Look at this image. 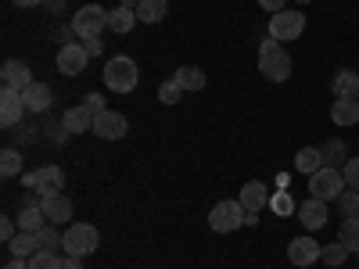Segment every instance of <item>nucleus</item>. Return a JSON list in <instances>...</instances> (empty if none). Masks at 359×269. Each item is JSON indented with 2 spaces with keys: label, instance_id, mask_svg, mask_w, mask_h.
<instances>
[{
  "label": "nucleus",
  "instance_id": "17",
  "mask_svg": "<svg viewBox=\"0 0 359 269\" xmlns=\"http://www.w3.org/2000/svg\"><path fill=\"white\" fill-rule=\"evenodd\" d=\"M62 187H65L62 165H40L36 169V191L40 194H62Z\"/></svg>",
  "mask_w": 359,
  "mask_h": 269
},
{
  "label": "nucleus",
  "instance_id": "24",
  "mask_svg": "<svg viewBox=\"0 0 359 269\" xmlns=\"http://www.w3.org/2000/svg\"><path fill=\"white\" fill-rule=\"evenodd\" d=\"M140 18H137V11H130V8H115V11H108V29L111 33H118V36H126V33H133V25H137Z\"/></svg>",
  "mask_w": 359,
  "mask_h": 269
},
{
  "label": "nucleus",
  "instance_id": "5",
  "mask_svg": "<svg viewBox=\"0 0 359 269\" xmlns=\"http://www.w3.org/2000/svg\"><path fill=\"white\" fill-rule=\"evenodd\" d=\"M208 226H212L216 233H233V230L248 226L245 205H241V201H219L212 212H208Z\"/></svg>",
  "mask_w": 359,
  "mask_h": 269
},
{
  "label": "nucleus",
  "instance_id": "6",
  "mask_svg": "<svg viewBox=\"0 0 359 269\" xmlns=\"http://www.w3.org/2000/svg\"><path fill=\"white\" fill-rule=\"evenodd\" d=\"M306 33V15L302 11H277L273 22H269V36L277 43H291Z\"/></svg>",
  "mask_w": 359,
  "mask_h": 269
},
{
  "label": "nucleus",
  "instance_id": "7",
  "mask_svg": "<svg viewBox=\"0 0 359 269\" xmlns=\"http://www.w3.org/2000/svg\"><path fill=\"white\" fill-rule=\"evenodd\" d=\"M90 65V54H86V43H65L57 50V72L62 76H83Z\"/></svg>",
  "mask_w": 359,
  "mask_h": 269
},
{
  "label": "nucleus",
  "instance_id": "41",
  "mask_svg": "<svg viewBox=\"0 0 359 269\" xmlns=\"http://www.w3.org/2000/svg\"><path fill=\"white\" fill-rule=\"evenodd\" d=\"M101 50H104V47H101V36H97V40H86V54H90V57H97Z\"/></svg>",
  "mask_w": 359,
  "mask_h": 269
},
{
  "label": "nucleus",
  "instance_id": "3",
  "mask_svg": "<svg viewBox=\"0 0 359 269\" xmlns=\"http://www.w3.org/2000/svg\"><path fill=\"white\" fill-rule=\"evenodd\" d=\"M104 29H108V11H104L101 4H86V8H79L76 18H72V33L79 36V43L97 40Z\"/></svg>",
  "mask_w": 359,
  "mask_h": 269
},
{
  "label": "nucleus",
  "instance_id": "14",
  "mask_svg": "<svg viewBox=\"0 0 359 269\" xmlns=\"http://www.w3.org/2000/svg\"><path fill=\"white\" fill-rule=\"evenodd\" d=\"M237 201L245 205L248 216H259V208L269 205V191H266V184H259V179H248V184L241 187V198H237Z\"/></svg>",
  "mask_w": 359,
  "mask_h": 269
},
{
  "label": "nucleus",
  "instance_id": "18",
  "mask_svg": "<svg viewBox=\"0 0 359 269\" xmlns=\"http://www.w3.org/2000/svg\"><path fill=\"white\" fill-rule=\"evenodd\" d=\"M62 126H65V133H86V130H94V111H90L86 104H79V108H69L65 115H62Z\"/></svg>",
  "mask_w": 359,
  "mask_h": 269
},
{
  "label": "nucleus",
  "instance_id": "47",
  "mask_svg": "<svg viewBox=\"0 0 359 269\" xmlns=\"http://www.w3.org/2000/svg\"><path fill=\"white\" fill-rule=\"evenodd\" d=\"M355 255H359V251H355Z\"/></svg>",
  "mask_w": 359,
  "mask_h": 269
},
{
  "label": "nucleus",
  "instance_id": "9",
  "mask_svg": "<svg viewBox=\"0 0 359 269\" xmlns=\"http://www.w3.org/2000/svg\"><path fill=\"white\" fill-rule=\"evenodd\" d=\"M126 130H130V123H126L123 111H108V108H104L101 115H94V133H97L101 140H123Z\"/></svg>",
  "mask_w": 359,
  "mask_h": 269
},
{
  "label": "nucleus",
  "instance_id": "37",
  "mask_svg": "<svg viewBox=\"0 0 359 269\" xmlns=\"http://www.w3.org/2000/svg\"><path fill=\"white\" fill-rule=\"evenodd\" d=\"M15 233H18V223L0 219V237H4V244H11V241H15Z\"/></svg>",
  "mask_w": 359,
  "mask_h": 269
},
{
  "label": "nucleus",
  "instance_id": "34",
  "mask_svg": "<svg viewBox=\"0 0 359 269\" xmlns=\"http://www.w3.org/2000/svg\"><path fill=\"white\" fill-rule=\"evenodd\" d=\"M338 212H341L345 219H359V191H345V194L338 198Z\"/></svg>",
  "mask_w": 359,
  "mask_h": 269
},
{
  "label": "nucleus",
  "instance_id": "19",
  "mask_svg": "<svg viewBox=\"0 0 359 269\" xmlns=\"http://www.w3.org/2000/svg\"><path fill=\"white\" fill-rule=\"evenodd\" d=\"M331 123L334 126H355L359 123V97H338L331 108Z\"/></svg>",
  "mask_w": 359,
  "mask_h": 269
},
{
  "label": "nucleus",
  "instance_id": "16",
  "mask_svg": "<svg viewBox=\"0 0 359 269\" xmlns=\"http://www.w3.org/2000/svg\"><path fill=\"white\" fill-rule=\"evenodd\" d=\"M22 101H25V108L29 111H47L50 108V101H54V94H50V86L47 83H40V79H33L25 90H22Z\"/></svg>",
  "mask_w": 359,
  "mask_h": 269
},
{
  "label": "nucleus",
  "instance_id": "35",
  "mask_svg": "<svg viewBox=\"0 0 359 269\" xmlns=\"http://www.w3.org/2000/svg\"><path fill=\"white\" fill-rule=\"evenodd\" d=\"M180 97H184V86H180L176 79H165V83L158 86V101H162V104H176Z\"/></svg>",
  "mask_w": 359,
  "mask_h": 269
},
{
  "label": "nucleus",
  "instance_id": "31",
  "mask_svg": "<svg viewBox=\"0 0 359 269\" xmlns=\"http://www.w3.org/2000/svg\"><path fill=\"white\" fill-rule=\"evenodd\" d=\"M0 172H4L8 179L22 172V155L15 151V147H4V151H0Z\"/></svg>",
  "mask_w": 359,
  "mask_h": 269
},
{
  "label": "nucleus",
  "instance_id": "28",
  "mask_svg": "<svg viewBox=\"0 0 359 269\" xmlns=\"http://www.w3.org/2000/svg\"><path fill=\"white\" fill-rule=\"evenodd\" d=\"M320 151H323V165H345V162H348L345 140H338V137H334V140H327Z\"/></svg>",
  "mask_w": 359,
  "mask_h": 269
},
{
  "label": "nucleus",
  "instance_id": "26",
  "mask_svg": "<svg viewBox=\"0 0 359 269\" xmlns=\"http://www.w3.org/2000/svg\"><path fill=\"white\" fill-rule=\"evenodd\" d=\"M172 79H176L180 86H184V90H205V83H208V79H205V72H201L198 65H180Z\"/></svg>",
  "mask_w": 359,
  "mask_h": 269
},
{
  "label": "nucleus",
  "instance_id": "30",
  "mask_svg": "<svg viewBox=\"0 0 359 269\" xmlns=\"http://www.w3.org/2000/svg\"><path fill=\"white\" fill-rule=\"evenodd\" d=\"M338 241H341L348 251H359V219H345V223H341Z\"/></svg>",
  "mask_w": 359,
  "mask_h": 269
},
{
  "label": "nucleus",
  "instance_id": "27",
  "mask_svg": "<svg viewBox=\"0 0 359 269\" xmlns=\"http://www.w3.org/2000/svg\"><path fill=\"white\" fill-rule=\"evenodd\" d=\"M36 241H40V251H62V248H65V233H57V226L47 223V226L36 233Z\"/></svg>",
  "mask_w": 359,
  "mask_h": 269
},
{
  "label": "nucleus",
  "instance_id": "36",
  "mask_svg": "<svg viewBox=\"0 0 359 269\" xmlns=\"http://www.w3.org/2000/svg\"><path fill=\"white\" fill-rule=\"evenodd\" d=\"M341 176H345L348 191H359V158H348V162H345V169H341Z\"/></svg>",
  "mask_w": 359,
  "mask_h": 269
},
{
  "label": "nucleus",
  "instance_id": "22",
  "mask_svg": "<svg viewBox=\"0 0 359 269\" xmlns=\"http://www.w3.org/2000/svg\"><path fill=\"white\" fill-rule=\"evenodd\" d=\"M165 15H169V0H140L137 4V18L144 25H158Z\"/></svg>",
  "mask_w": 359,
  "mask_h": 269
},
{
  "label": "nucleus",
  "instance_id": "2",
  "mask_svg": "<svg viewBox=\"0 0 359 269\" xmlns=\"http://www.w3.org/2000/svg\"><path fill=\"white\" fill-rule=\"evenodd\" d=\"M101 244V230L94 223H72L65 230V255H76V258H86V255H94Z\"/></svg>",
  "mask_w": 359,
  "mask_h": 269
},
{
  "label": "nucleus",
  "instance_id": "4",
  "mask_svg": "<svg viewBox=\"0 0 359 269\" xmlns=\"http://www.w3.org/2000/svg\"><path fill=\"white\" fill-rule=\"evenodd\" d=\"M345 176H341V169H334V165H323L320 172H313L309 176V194L313 198H320V201H338L341 194H345Z\"/></svg>",
  "mask_w": 359,
  "mask_h": 269
},
{
  "label": "nucleus",
  "instance_id": "12",
  "mask_svg": "<svg viewBox=\"0 0 359 269\" xmlns=\"http://www.w3.org/2000/svg\"><path fill=\"white\" fill-rule=\"evenodd\" d=\"M22 111H25V101H22L18 90H0V126L11 130L22 118Z\"/></svg>",
  "mask_w": 359,
  "mask_h": 269
},
{
  "label": "nucleus",
  "instance_id": "23",
  "mask_svg": "<svg viewBox=\"0 0 359 269\" xmlns=\"http://www.w3.org/2000/svg\"><path fill=\"white\" fill-rule=\"evenodd\" d=\"M8 251H11V258H33V255L40 251L36 233H25V230H18V233H15V241L8 244Z\"/></svg>",
  "mask_w": 359,
  "mask_h": 269
},
{
  "label": "nucleus",
  "instance_id": "40",
  "mask_svg": "<svg viewBox=\"0 0 359 269\" xmlns=\"http://www.w3.org/2000/svg\"><path fill=\"white\" fill-rule=\"evenodd\" d=\"M259 4L269 11V15H277V11H284V0H259Z\"/></svg>",
  "mask_w": 359,
  "mask_h": 269
},
{
  "label": "nucleus",
  "instance_id": "29",
  "mask_svg": "<svg viewBox=\"0 0 359 269\" xmlns=\"http://www.w3.org/2000/svg\"><path fill=\"white\" fill-rule=\"evenodd\" d=\"M29 269H65V258L57 251H36L29 258Z\"/></svg>",
  "mask_w": 359,
  "mask_h": 269
},
{
  "label": "nucleus",
  "instance_id": "25",
  "mask_svg": "<svg viewBox=\"0 0 359 269\" xmlns=\"http://www.w3.org/2000/svg\"><path fill=\"white\" fill-rule=\"evenodd\" d=\"M294 169L306 172V176L320 172L323 169V151H320V147H302V151L294 155Z\"/></svg>",
  "mask_w": 359,
  "mask_h": 269
},
{
  "label": "nucleus",
  "instance_id": "13",
  "mask_svg": "<svg viewBox=\"0 0 359 269\" xmlns=\"http://www.w3.org/2000/svg\"><path fill=\"white\" fill-rule=\"evenodd\" d=\"M0 83H4V90H18L22 94V90L33 83V72H29L25 62H15L11 57V62H4V69H0Z\"/></svg>",
  "mask_w": 359,
  "mask_h": 269
},
{
  "label": "nucleus",
  "instance_id": "15",
  "mask_svg": "<svg viewBox=\"0 0 359 269\" xmlns=\"http://www.w3.org/2000/svg\"><path fill=\"white\" fill-rule=\"evenodd\" d=\"M43 216L57 226V223H72V201L65 194H43Z\"/></svg>",
  "mask_w": 359,
  "mask_h": 269
},
{
  "label": "nucleus",
  "instance_id": "21",
  "mask_svg": "<svg viewBox=\"0 0 359 269\" xmlns=\"http://www.w3.org/2000/svg\"><path fill=\"white\" fill-rule=\"evenodd\" d=\"M331 86H334L338 97H359V72L355 69H338Z\"/></svg>",
  "mask_w": 359,
  "mask_h": 269
},
{
  "label": "nucleus",
  "instance_id": "20",
  "mask_svg": "<svg viewBox=\"0 0 359 269\" xmlns=\"http://www.w3.org/2000/svg\"><path fill=\"white\" fill-rule=\"evenodd\" d=\"M47 223H50V219L43 216V208H40V205H22V212H18V230H25V233H40Z\"/></svg>",
  "mask_w": 359,
  "mask_h": 269
},
{
  "label": "nucleus",
  "instance_id": "11",
  "mask_svg": "<svg viewBox=\"0 0 359 269\" xmlns=\"http://www.w3.org/2000/svg\"><path fill=\"white\" fill-rule=\"evenodd\" d=\"M259 72H262V79H269V83L291 79V57H287V50H277V54L259 57Z\"/></svg>",
  "mask_w": 359,
  "mask_h": 269
},
{
  "label": "nucleus",
  "instance_id": "46",
  "mask_svg": "<svg viewBox=\"0 0 359 269\" xmlns=\"http://www.w3.org/2000/svg\"><path fill=\"white\" fill-rule=\"evenodd\" d=\"M298 4H313V0H298Z\"/></svg>",
  "mask_w": 359,
  "mask_h": 269
},
{
  "label": "nucleus",
  "instance_id": "45",
  "mask_svg": "<svg viewBox=\"0 0 359 269\" xmlns=\"http://www.w3.org/2000/svg\"><path fill=\"white\" fill-rule=\"evenodd\" d=\"M137 4L140 0H118V8H130V11H137Z\"/></svg>",
  "mask_w": 359,
  "mask_h": 269
},
{
  "label": "nucleus",
  "instance_id": "1",
  "mask_svg": "<svg viewBox=\"0 0 359 269\" xmlns=\"http://www.w3.org/2000/svg\"><path fill=\"white\" fill-rule=\"evenodd\" d=\"M104 83L111 94H133L137 83H140V69L130 54H111L108 65H104Z\"/></svg>",
  "mask_w": 359,
  "mask_h": 269
},
{
  "label": "nucleus",
  "instance_id": "33",
  "mask_svg": "<svg viewBox=\"0 0 359 269\" xmlns=\"http://www.w3.org/2000/svg\"><path fill=\"white\" fill-rule=\"evenodd\" d=\"M269 208L284 219V216H294L298 212V205H294V198L291 194H269Z\"/></svg>",
  "mask_w": 359,
  "mask_h": 269
},
{
  "label": "nucleus",
  "instance_id": "8",
  "mask_svg": "<svg viewBox=\"0 0 359 269\" xmlns=\"http://www.w3.org/2000/svg\"><path fill=\"white\" fill-rule=\"evenodd\" d=\"M320 251L323 248L313 241V233H302V237H294V241L287 244V262L298 265V269H306V265L320 262Z\"/></svg>",
  "mask_w": 359,
  "mask_h": 269
},
{
  "label": "nucleus",
  "instance_id": "42",
  "mask_svg": "<svg viewBox=\"0 0 359 269\" xmlns=\"http://www.w3.org/2000/svg\"><path fill=\"white\" fill-rule=\"evenodd\" d=\"M22 184H25L29 191H36V172H22Z\"/></svg>",
  "mask_w": 359,
  "mask_h": 269
},
{
  "label": "nucleus",
  "instance_id": "43",
  "mask_svg": "<svg viewBox=\"0 0 359 269\" xmlns=\"http://www.w3.org/2000/svg\"><path fill=\"white\" fill-rule=\"evenodd\" d=\"M65 269H83V258H76V255H65Z\"/></svg>",
  "mask_w": 359,
  "mask_h": 269
},
{
  "label": "nucleus",
  "instance_id": "10",
  "mask_svg": "<svg viewBox=\"0 0 359 269\" xmlns=\"http://www.w3.org/2000/svg\"><path fill=\"white\" fill-rule=\"evenodd\" d=\"M298 223L306 226V233H316V230H323L327 226V201H320V198H306L302 205H298Z\"/></svg>",
  "mask_w": 359,
  "mask_h": 269
},
{
  "label": "nucleus",
  "instance_id": "44",
  "mask_svg": "<svg viewBox=\"0 0 359 269\" xmlns=\"http://www.w3.org/2000/svg\"><path fill=\"white\" fill-rule=\"evenodd\" d=\"M18 8H36V4H43V0H15Z\"/></svg>",
  "mask_w": 359,
  "mask_h": 269
},
{
  "label": "nucleus",
  "instance_id": "32",
  "mask_svg": "<svg viewBox=\"0 0 359 269\" xmlns=\"http://www.w3.org/2000/svg\"><path fill=\"white\" fill-rule=\"evenodd\" d=\"M345 258H348V248L341 244V241H334V244H327L323 251H320V262H327V265H345Z\"/></svg>",
  "mask_w": 359,
  "mask_h": 269
},
{
  "label": "nucleus",
  "instance_id": "38",
  "mask_svg": "<svg viewBox=\"0 0 359 269\" xmlns=\"http://www.w3.org/2000/svg\"><path fill=\"white\" fill-rule=\"evenodd\" d=\"M83 104H86L90 111H94V115H101V111H104V97H101V94H86V97H83Z\"/></svg>",
  "mask_w": 359,
  "mask_h": 269
},
{
  "label": "nucleus",
  "instance_id": "39",
  "mask_svg": "<svg viewBox=\"0 0 359 269\" xmlns=\"http://www.w3.org/2000/svg\"><path fill=\"white\" fill-rule=\"evenodd\" d=\"M280 50V43L273 40V36H269V40H262V47H259V57H266V54H277Z\"/></svg>",
  "mask_w": 359,
  "mask_h": 269
}]
</instances>
